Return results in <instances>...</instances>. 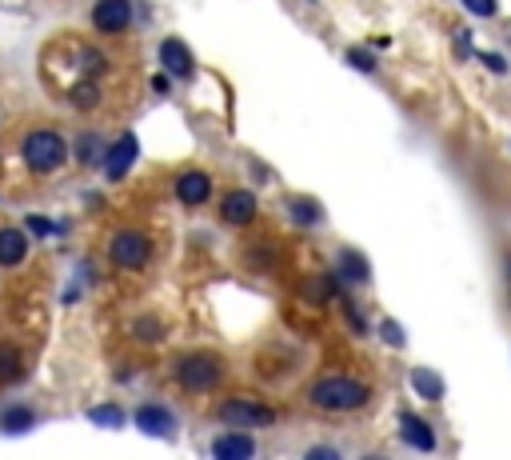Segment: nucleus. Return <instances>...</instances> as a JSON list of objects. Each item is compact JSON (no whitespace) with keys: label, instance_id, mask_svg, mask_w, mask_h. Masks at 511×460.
I'll return each instance as SVG.
<instances>
[{"label":"nucleus","instance_id":"f257e3e1","mask_svg":"<svg viewBox=\"0 0 511 460\" xmlns=\"http://www.w3.org/2000/svg\"><path fill=\"white\" fill-rule=\"evenodd\" d=\"M368 384L351 381V376H324V381L312 384L308 400L315 409H332V412H351V409H364L368 404Z\"/></svg>","mask_w":511,"mask_h":460},{"label":"nucleus","instance_id":"bb28decb","mask_svg":"<svg viewBox=\"0 0 511 460\" xmlns=\"http://www.w3.org/2000/svg\"><path fill=\"white\" fill-rule=\"evenodd\" d=\"M379 333H384L388 336V345H404V333H399V325H396V320H384V328H379Z\"/></svg>","mask_w":511,"mask_h":460},{"label":"nucleus","instance_id":"cd10ccee","mask_svg":"<svg viewBox=\"0 0 511 460\" xmlns=\"http://www.w3.org/2000/svg\"><path fill=\"white\" fill-rule=\"evenodd\" d=\"M80 161H92V156H96V136H85V144H80Z\"/></svg>","mask_w":511,"mask_h":460},{"label":"nucleus","instance_id":"f8f14e48","mask_svg":"<svg viewBox=\"0 0 511 460\" xmlns=\"http://www.w3.org/2000/svg\"><path fill=\"white\" fill-rule=\"evenodd\" d=\"M399 437H404L407 445H415L420 453H432V448H435L432 428H427L420 417H412V412H404V417H399Z\"/></svg>","mask_w":511,"mask_h":460},{"label":"nucleus","instance_id":"f03ea898","mask_svg":"<svg viewBox=\"0 0 511 460\" xmlns=\"http://www.w3.org/2000/svg\"><path fill=\"white\" fill-rule=\"evenodd\" d=\"M64 156H68V149H64V136L52 133V128H36V133L24 136V164H29L32 172H57L64 164Z\"/></svg>","mask_w":511,"mask_h":460},{"label":"nucleus","instance_id":"a211bd4d","mask_svg":"<svg viewBox=\"0 0 511 460\" xmlns=\"http://www.w3.org/2000/svg\"><path fill=\"white\" fill-rule=\"evenodd\" d=\"M340 264H343V276H348V281H368V264L360 253H340Z\"/></svg>","mask_w":511,"mask_h":460},{"label":"nucleus","instance_id":"423d86ee","mask_svg":"<svg viewBox=\"0 0 511 460\" xmlns=\"http://www.w3.org/2000/svg\"><path fill=\"white\" fill-rule=\"evenodd\" d=\"M128 21H132V5L128 0H96V8H92V24L100 32H124Z\"/></svg>","mask_w":511,"mask_h":460},{"label":"nucleus","instance_id":"6e6552de","mask_svg":"<svg viewBox=\"0 0 511 460\" xmlns=\"http://www.w3.org/2000/svg\"><path fill=\"white\" fill-rule=\"evenodd\" d=\"M208 192H212V180H208V172H184L180 180H176V197H180V205H188V208H196L208 200Z\"/></svg>","mask_w":511,"mask_h":460},{"label":"nucleus","instance_id":"0eeeda50","mask_svg":"<svg viewBox=\"0 0 511 460\" xmlns=\"http://www.w3.org/2000/svg\"><path fill=\"white\" fill-rule=\"evenodd\" d=\"M136 152H141V144H136V136L132 133H124L120 141L108 149L105 156V172H108V180H124L128 177V169L136 164Z\"/></svg>","mask_w":511,"mask_h":460},{"label":"nucleus","instance_id":"39448f33","mask_svg":"<svg viewBox=\"0 0 511 460\" xmlns=\"http://www.w3.org/2000/svg\"><path fill=\"white\" fill-rule=\"evenodd\" d=\"M220 420H224V425L252 428V425H272L276 412L256 400H228V404H220Z\"/></svg>","mask_w":511,"mask_h":460},{"label":"nucleus","instance_id":"b1692460","mask_svg":"<svg viewBox=\"0 0 511 460\" xmlns=\"http://www.w3.org/2000/svg\"><path fill=\"white\" fill-rule=\"evenodd\" d=\"M348 64H356V69H364V72H376V57H371L368 49H351L348 52Z\"/></svg>","mask_w":511,"mask_h":460},{"label":"nucleus","instance_id":"9b49d317","mask_svg":"<svg viewBox=\"0 0 511 460\" xmlns=\"http://www.w3.org/2000/svg\"><path fill=\"white\" fill-rule=\"evenodd\" d=\"M24 256H29V236H24V228H0V264H5V269H16Z\"/></svg>","mask_w":511,"mask_h":460},{"label":"nucleus","instance_id":"4468645a","mask_svg":"<svg viewBox=\"0 0 511 460\" xmlns=\"http://www.w3.org/2000/svg\"><path fill=\"white\" fill-rule=\"evenodd\" d=\"M212 453L220 460H248L256 453V445H252V437H220L216 445H212Z\"/></svg>","mask_w":511,"mask_h":460},{"label":"nucleus","instance_id":"6ab92c4d","mask_svg":"<svg viewBox=\"0 0 511 460\" xmlns=\"http://www.w3.org/2000/svg\"><path fill=\"white\" fill-rule=\"evenodd\" d=\"M300 297L308 300V305H324V297H332V284L328 281H315V276H312V281L300 284Z\"/></svg>","mask_w":511,"mask_h":460},{"label":"nucleus","instance_id":"2eb2a0df","mask_svg":"<svg viewBox=\"0 0 511 460\" xmlns=\"http://www.w3.org/2000/svg\"><path fill=\"white\" fill-rule=\"evenodd\" d=\"M412 389L420 392L424 400H440L443 397V381L432 373V368H415V373H412Z\"/></svg>","mask_w":511,"mask_h":460},{"label":"nucleus","instance_id":"c85d7f7f","mask_svg":"<svg viewBox=\"0 0 511 460\" xmlns=\"http://www.w3.org/2000/svg\"><path fill=\"white\" fill-rule=\"evenodd\" d=\"M483 64H488V69H496V72H504V60H499V57H483Z\"/></svg>","mask_w":511,"mask_h":460},{"label":"nucleus","instance_id":"aec40b11","mask_svg":"<svg viewBox=\"0 0 511 460\" xmlns=\"http://www.w3.org/2000/svg\"><path fill=\"white\" fill-rule=\"evenodd\" d=\"M88 420H92V425H108V428H116V425H124V412L113 409V404H100V409H92V412H88Z\"/></svg>","mask_w":511,"mask_h":460},{"label":"nucleus","instance_id":"f3484780","mask_svg":"<svg viewBox=\"0 0 511 460\" xmlns=\"http://www.w3.org/2000/svg\"><path fill=\"white\" fill-rule=\"evenodd\" d=\"M287 213H292V220L296 225H315V220H320V205H312V200H292V205H287Z\"/></svg>","mask_w":511,"mask_h":460},{"label":"nucleus","instance_id":"1a4fd4ad","mask_svg":"<svg viewBox=\"0 0 511 460\" xmlns=\"http://www.w3.org/2000/svg\"><path fill=\"white\" fill-rule=\"evenodd\" d=\"M160 64L169 69V77H180V80L192 77V52L184 49V41H176V36H169V41L160 44Z\"/></svg>","mask_w":511,"mask_h":460},{"label":"nucleus","instance_id":"ddd939ff","mask_svg":"<svg viewBox=\"0 0 511 460\" xmlns=\"http://www.w3.org/2000/svg\"><path fill=\"white\" fill-rule=\"evenodd\" d=\"M136 425H141L148 437H169V432H172V412H169V409H156V404H148V409L136 412Z\"/></svg>","mask_w":511,"mask_h":460},{"label":"nucleus","instance_id":"9d476101","mask_svg":"<svg viewBox=\"0 0 511 460\" xmlns=\"http://www.w3.org/2000/svg\"><path fill=\"white\" fill-rule=\"evenodd\" d=\"M220 216H224L228 225H248V220H256V197L244 189L228 192L224 205H220Z\"/></svg>","mask_w":511,"mask_h":460},{"label":"nucleus","instance_id":"4be33fe9","mask_svg":"<svg viewBox=\"0 0 511 460\" xmlns=\"http://www.w3.org/2000/svg\"><path fill=\"white\" fill-rule=\"evenodd\" d=\"M100 100V92H96V85H92V77H85V85H77L72 88V105H80V108H92Z\"/></svg>","mask_w":511,"mask_h":460},{"label":"nucleus","instance_id":"5701e85b","mask_svg":"<svg viewBox=\"0 0 511 460\" xmlns=\"http://www.w3.org/2000/svg\"><path fill=\"white\" fill-rule=\"evenodd\" d=\"M136 340H160L164 336V328H160V320H152V317H148V320H136Z\"/></svg>","mask_w":511,"mask_h":460},{"label":"nucleus","instance_id":"20e7f679","mask_svg":"<svg viewBox=\"0 0 511 460\" xmlns=\"http://www.w3.org/2000/svg\"><path fill=\"white\" fill-rule=\"evenodd\" d=\"M148 253H152V244H148L144 233H116L113 244H108V256H113L116 269H144Z\"/></svg>","mask_w":511,"mask_h":460},{"label":"nucleus","instance_id":"393cba45","mask_svg":"<svg viewBox=\"0 0 511 460\" xmlns=\"http://www.w3.org/2000/svg\"><path fill=\"white\" fill-rule=\"evenodd\" d=\"M24 228H29V233H36V236L57 233V225H52V220H44V216H29V220H24Z\"/></svg>","mask_w":511,"mask_h":460},{"label":"nucleus","instance_id":"dca6fc26","mask_svg":"<svg viewBox=\"0 0 511 460\" xmlns=\"http://www.w3.org/2000/svg\"><path fill=\"white\" fill-rule=\"evenodd\" d=\"M21 376V348L16 345H0V384L16 381Z\"/></svg>","mask_w":511,"mask_h":460},{"label":"nucleus","instance_id":"a878e982","mask_svg":"<svg viewBox=\"0 0 511 460\" xmlns=\"http://www.w3.org/2000/svg\"><path fill=\"white\" fill-rule=\"evenodd\" d=\"M468 5V13L476 16H496V0H463Z\"/></svg>","mask_w":511,"mask_h":460},{"label":"nucleus","instance_id":"412c9836","mask_svg":"<svg viewBox=\"0 0 511 460\" xmlns=\"http://www.w3.org/2000/svg\"><path fill=\"white\" fill-rule=\"evenodd\" d=\"M29 425H32V412L29 409H8L5 420H0V428H5V432H24Z\"/></svg>","mask_w":511,"mask_h":460},{"label":"nucleus","instance_id":"7ed1b4c3","mask_svg":"<svg viewBox=\"0 0 511 460\" xmlns=\"http://www.w3.org/2000/svg\"><path fill=\"white\" fill-rule=\"evenodd\" d=\"M220 373H224V364H220V356H212V353H192V356H184V361L176 364V381H180L184 389H192V392L216 389Z\"/></svg>","mask_w":511,"mask_h":460}]
</instances>
